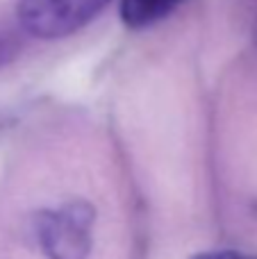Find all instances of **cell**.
Here are the masks:
<instances>
[{"instance_id": "cell-1", "label": "cell", "mask_w": 257, "mask_h": 259, "mask_svg": "<svg viewBox=\"0 0 257 259\" xmlns=\"http://www.w3.org/2000/svg\"><path fill=\"white\" fill-rule=\"evenodd\" d=\"M94 221V207L73 200L39 211L32 223V234L46 259H89Z\"/></svg>"}, {"instance_id": "cell-2", "label": "cell", "mask_w": 257, "mask_h": 259, "mask_svg": "<svg viewBox=\"0 0 257 259\" xmlns=\"http://www.w3.org/2000/svg\"><path fill=\"white\" fill-rule=\"evenodd\" d=\"M109 0H18V21L36 39H62L91 23Z\"/></svg>"}, {"instance_id": "cell-3", "label": "cell", "mask_w": 257, "mask_h": 259, "mask_svg": "<svg viewBox=\"0 0 257 259\" xmlns=\"http://www.w3.org/2000/svg\"><path fill=\"white\" fill-rule=\"evenodd\" d=\"M180 3L182 0H121V18L127 27L141 30L166 18Z\"/></svg>"}, {"instance_id": "cell-4", "label": "cell", "mask_w": 257, "mask_h": 259, "mask_svg": "<svg viewBox=\"0 0 257 259\" xmlns=\"http://www.w3.org/2000/svg\"><path fill=\"white\" fill-rule=\"evenodd\" d=\"M194 259H257L253 255H244V252L235 250H212V252H200Z\"/></svg>"}, {"instance_id": "cell-5", "label": "cell", "mask_w": 257, "mask_h": 259, "mask_svg": "<svg viewBox=\"0 0 257 259\" xmlns=\"http://www.w3.org/2000/svg\"><path fill=\"white\" fill-rule=\"evenodd\" d=\"M9 53H12V48H9V44H7V41H5V39H0V64H5V62H7Z\"/></svg>"}]
</instances>
